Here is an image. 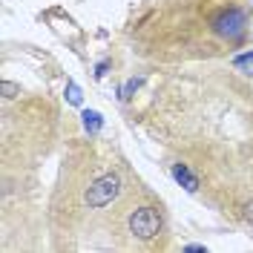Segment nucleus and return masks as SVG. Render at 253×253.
<instances>
[{
    "label": "nucleus",
    "mask_w": 253,
    "mask_h": 253,
    "mask_svg": "<svg viewBox=\"0 0 253 253\" xmlns=\"http://www.w3.org/2000/svg\"><path fill=\"white\" fill-rule=\"evenodd\" d=\"M118 193H121V178L115 173H107L101 175V178H95L92 184H89V190H86V196H84V202L89 207H107L112 205L115 199H118Z\"/></svg>",
    "instance_id": "obj_1"
},
{
    "label": "nucleus",
    "mask_w": 253,
    "mask_h": 253,
    "mask_svg": "<svg viewBox=\"0 0 253 253\" xmlns=\"http://www.w3.org/2000/svg\"><path fill=\"white\" fill-rule=\"evenodd\" d=\"M66 101H69V104H75V107H81V101H84L81 86L75 84V81H69V84H66Z\"/></svg>",
    "instance_id": "obj_8"
},
{
    "label": "nucleus",
    "mask_w": 253,
    "mask_h": 253,
    "mask_svg": "<svg viewBox=\"0 0 253 253\" xmlns=\"http://www.w3.org/2000/svg\"><path fill=\"white\" fill-rule=\"evenodd\" d=\"M141 84H144V78H129V81L124 84V86H121V92H118V98H121V101H129V98L135 95V89H138Z\"/></svg>",
    "instance_id": "obj_7"
},
{
    "label": "nucleus",
    "mask_w": 253,
    "mask_h": 253,
    "mask_svg": "<svg viewBox=\"0 0 253 253\" xmlns=\"http://www.w3.org/2000/svg\"><path fill=\"white\" fill-rule=\"evenodd\" d=\"M173 178L187 190V193H196V190H199V178L187 170V164H173Z\"/></svg>",
    "instance_id": "obj_4"
},
{
    "label": "nucleus",
    "mask_w": 253,
    "mask_h": 253,
    "mask_svg": "<svg viewBox=\"0 0 253 253\" xmlns=\"http://www.w3.org/2000/svg\"><path fill=\"white\" fill-rule=\"evenodd\" d=\"M245 29H248V15H245L242 9H227V12H221V15L213 20V32H216L219 38H227V41L242 38Z\"/></svg>",
    "instance_id": "obj_3"
},
{
    "label": "nucleus",
    "mask_w": 253,
    "mask_h": 253,
    "mask_svg": "<svg viewBox=\"0 0 253 253\" xmlns=\"http://www.w3.org/2000/svg\"><path fill=\"white\" fill-rule=\"evenodd\" d=\"M107 66H110V63L101 61V63H98V69H95V75H98V78H104V75H107Z\"/></svg>",
    "instance_id": "obj_10"
},
{
    "label": "nucleus",
    "mask_w": 253,
    "mask_h": 253,
    "mask_svg": "<svg viewBox=\"0 0 253 253\" xmlns=\"http://www.w3.org/2000/svg\"><path fill=\"white\" fill-rule=\"evenodd\" d=\"M0 89H3V98H17V92H20V86L12 84V81H3V84H0Z\"/></svg>",
    "instance_id": "obj_9"
},
{
    "label": "nucleus",
    "mask_w": 253,
    "mask_h": 253,
    "mask_svg": "<svg viewBox=\"0 0 253 253\" xmlns=\"http://www.w3.org/2000/svg\"><path fill=\"white\" fill-rule=\"evenodd\" d=\"M233 66H236V69H242L245 75H253V52L236 55V58H233Z\"/></svg>",
    "instance_id": "obj_6"
},
{
    "label": "nucleus",
    "mask_w": 253,
    "mask_h": 253,
    "mask_svg": "<svg viewBox=\"0 0 253 253\" xmlns=\"http://www.w3.org/2000/svg\"><path fill=\"white\" fill-rule=\"evenodd\" d=\"M184 251H190V253H196V251H205V245H187Z\"/></svg>",
    "instance_id": "obj_12"
},
{
    "label": "nucleus",
    "mask_w": 253,
    "mask_h": 253,
    "mask_svg": "<svg viewBox=\"0 0 253 253\" xmlns=\"http://www.w3.org/2000/svg\"><path fill=\"white\" fill-rule=\"evenodd\" d=\"M129 230H132V236H138V239L158 236V230H161V213H158L156 207H138V210H132Z\"/></svg>",
    "instance_id": "obj_2"
},
{
    "label": "nucleus",
    "mask_w": 253,
    "mask_h": 253,
    "mask_svg": "<svg viewBox=\"0 0 253 253\" xmlns=\"http://www.w3.org/2000/svg\"><path fill=\"white\" fill-rule=\"evenodd\" d=\"M245 219H248V221H251V224H253V202H251V205H248V207H245Z\"/></svg>",
    "instance_id": "obj_11"
},
{
    "label": "nucleus",
    "mask_w": 253,
    "mask_h": 253,
    "mask_svg": "<svg viewBox=\"0 0 253 253\" xmlns=\"http://www.w3.org/2000/svg\"><path fill=\"white\" fill-rule=\"evenodd\" d=\"M81 118H84V129H86V132H98V129L104 126V115L95 112V110H84Z\"/></svg>",
    "instance_id": "obj_5"
}]
</instances>
